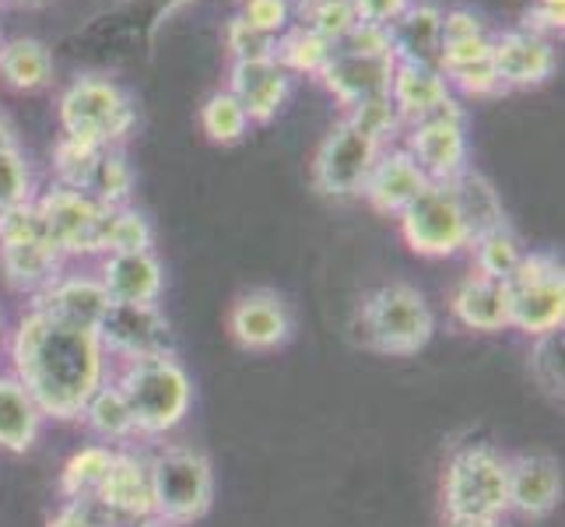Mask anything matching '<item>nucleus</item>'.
Segmentation results:
<instances>
[{
  "mask_svg": "<svg viewBox=\"0 0 565 527\" xmlns=\"http://www.w3.org/2000/svg\"><path fill=\"white\" fill-rule=\"evenodd\" d=\"M99 510L116 524V527H130L154 517V499H151V464L148 454L138 451H116L109 475L103 482V489L92 499Z\"/></svg>",
  "mask_w": 565,
  "mask_h": 527,
  "instance_id": "2eb2a0df",
  "label": "nucleus"
},
{
  "mask_svg": "<svg viewBox=\"0 0 565 527\" xmlns=\"http://www.w3.org/2000/svg\"><path fill=\"white\" fill-rule=\"evenodd\" d=\"M450 190H454V201L460 208V219H463L467 232H471V240L481 236V232H489V229L505 225L502 198H499V190L492 187L489 176H481L478 169H467L450 183Z\"/></svg>",
  "mask_w": 565,
  "mask_h": 527,
  "instance_id": "c85d7f7f",
  "label": "nucleus"
},
{
  "mask_svg": "<svg viewBox=\"0 0 565 527\" xmlns=\"http://www.w3.org/2000/svg\"><path fill=\"white\" fill-rule=\"evenodd\" d=\"M0 43H4V39H0Z\"/></svg>",
  "mask_w": 565,
  "mask_h": 527,
  "instance_id": "4d7b16f0",
  "label": "nucleus"
},
{
  "mask_svg": "<svg viewBox=\"0 0 565 527\" xmlns=\"http://www.w3.org/2000/svg\"><path fill=\"white\" fill-rule=\"evenodd\" d=\"M446 527H505V520H446Z\"/></svg>",
  "mask_w": 565,
  "mask_h": 527,
  "instance_id": "603ef678",
  "label": "nucleus"
},
{
  "mask_svg": "<svg viewBox=\"0 0 565 527\" xmlns=\"http://www.w3.org/2000/svg\"><path fill=\"white\" fill-rule=\"evenodd\" d=\"M134 187H138V176H134L127 151L124 148H103L92 180H88V190H85L88 198L99 201L103 208H124L134 198Z\"/></svg>",
  "mask_w": 565,
  "mask_h": 527,
  "instance_id": "72a5a7b5",
  "label": "nucleus"
},
{
  "mask_svg": "<svg viewBox=\"0 0 565 527\" xmlns=\"http://www.w3.org/2000/svg\"><path fill=\"white\" fill-rule=\"evenodd\" d=\"M99 282L106 288L109 303H148L162 306L166 296V267L154 250H134V253H109L99 257Z\"/></svg>",
  "mask_w": 565,
  "mask_h": 527,
  "instance_id": "6ab92c4d",
  "label": "nucleus"
},
{
  "mask_svg": "<svg viewBox=\"0 0 565 527\" xmlns=\"http://www.w3.org/2000/svg\"><path fill=\"white\" fill-rule=\"evenodd\" d=\"M35 201V172L22 148L0 151V211Z\"/></svg>",
  "mask_w": 565,
  "mask_h": 527,
  "instance_id": "4c0bfd02",
  "label": "nucleus"
},
{
  "mask_svg": "<svg viewBox=\"0 0 565 527\" xmlns=\"http://www.w3.org/2000/svg\"><path fill=\"white\" fill-rule=\"evenodd\" d=\"M113 380L130 404L134 422H138V436L162 440L177 433L193 408V380L186 366L177 359V351L120 362V373Z\"/></svg>",
  "mask_w": 565,
  "mask_h": 527,
  "instance_id": "f03ea898",
  "label": "nucleus"
},
{
  "mask_svg": "<svg viewBox=\"0 0 565 527\" xmlns=\"http://www.w3.org/2000/svg\"><path fill=\"white\" fill-rule=\"evenodd\" d=\"M362 25H394L397 18L412 8V0H352Z\"/></svg>",
  "mask_w": 565,
  "mask_h": 527,
  "instance_id": "8fccbe9b",
  "label": "nucleus"
},
{
  "mask_svg": "<svg viewBox=\"0 0 565 527\" xmlns=\"http://www.w3.org/2000/svg\"><path fill=\"white\" fill-rule=\"evenodd\" d=\"M467 250H471V264H475L471 271H478V275L492 278V282H510L520 261L527 257V246H523V240L516 236L510 222L481 232Z\"/></svg>",
  "mask_w": 565,
  "mask_h": 527,
  "instance_id": "7c9ffc66",
  "label": "nucleus"
},
{
  "mask_svg": "<svg viewBox=\"0 0 565 527\" xmlns=\"http://www.w3.org/2000/svg\"><path fill=\"white\" fill-rule=\"evenodd\" d=\"M446 520H505L510 514V457L492 443H463L443 472Z\"/></svg>",
  "mask_w": 565,
  "mask_h": 527,
  "instance_id": "20e7f679",
  "label": "nucleus"
},
{
  "mask_svg": "<svg viewBox=\"0 0 565 527\" xmlns=\"http://www.w3.org/2000/svg\"><path fill=\"white\" fill-rule=\"evenodd\" d=\"M8 148H22V145H18V130L11 124V116L0 109V151H8Z\"/></svg>",
  "mask_w": 565,
  "mask_h": 527,
  "instance_id": "3c124183",
  "label": "nucleus"
},
{
  "mask_svg": "<svg viewBox=\"0 0 565 527\" xmlns=\"http://www.w3.org/2000/svg\"><path fill=\"white\" fill-rule=\"evenodd\" d=\"M425 183H428L425 172L415 166L412 155H407L401 145H390L380 151L373 172H369V180L362 187V198L376 214L397 219V214L425 190Z\"/></svg>",
  "mask_w": 565,
  "mask_h": 527,
  "instance_id": "412c9836",
  "label": "nucleus"
},
{
  "mask_svg": "<svg viewBox=\"0 0 565 527\" xmlns=\"http://www.w3.org/2000/svg\"><path fill=\"white\" fill-rule=\"evenodd\" d=\"M239 18L257 32L278 39L291 22H296V8H291V0H243Z\"/></svg>",
  "mask_w": 565,
  "mask_h": 527,
  "instance_id": "37998d69",
  "label": "nucleus"
},
{
  "mask_svg": "<svg viewBox=\"0 0 565 527\" xmlns=\"http://www.w3.org/2000/svg\"><path fill=\"white\" fill-rule=\"evenodd\" d=\"M35 208L43 214V225L50 232L53 246L61 250L67 261L99 257V253H95L99 219H103L99 201H92L85 190H71V187L53 183L50 190L35 193Z\"/></svg>",
  "mask_w": 565,
  "mask_h": 527,
  "instance_id": "f8f14e48",
  "label": "nucleus"
},
{
  "mask_svg": "<svg viewBox=\"0 0 565 527\" xmlns=\"http://www.w3.org/2000/svg\"><path fill=\"white\" fill-rule=\"evenodd\" d=\"M134 250H154V225L145 211L134 204L124 208H103L99 219V240L95 253L109 257V253H134Z\"/></svg>",
  "mask_w": 565,
  "mask_h": 527,
  "instance_id": "c756f323",
  "label": "nucleus"
},
{
  "mask_svg": "<svg viewBox=\"0 0 565 527\" xmlns=\"http://www.w3.org/2000/svg\"><path fill=\"white\" fill-rule=\"evenodd\" d=\"M492 67L502 88H537L558 67V50L552 39L531 35L523 29L492 32Z\"/></svg>",
  "mask_w": 565,
  "mask_h": 527,
  "instance_id": "dca6fc26",
  "label": "nucleus"
},
{
  "mask_svg": "<svg viewBox=\"0 0 565 527\" xmlns=\"http://www.w3.org/2000/svg\"><path fill=\"white\" fill-rule=\"evenodd\" d=\"M225 46L232 53V61H264V56H275V39L246 25L243 18H228L225 25Z\"/></svg>",
  "mask_w": 565,
  "mask_h": 527,
  "instance_id": "c03bdc74",
  "label": "nucleus"
},
{
  "mask_svg": "<svg viewBox=\"0 0 565 527\" xmlns=\"http://www.w3.org/2000/svg\"><path fill=\"white\" fill-rule=\"evenodd\" d=\"M8 345V327H4V314H0V351Z\"/></svg>",
  "mask_w": 565,
  "mask_h": 527,
  "instance_id": "5fc2aeb1",
  "label": "nucleus"
},
{
  "mask_svg": "<svg viewBox=\"0 0 565 527\" xmlns=\"http://www.w3.org/2000/svg\"><path fill=\"white\" fill-rule=\"evenodd\" d=\"M113 457H116V446H106V443H88L82 451H74L61 472L64 503H92L95 493L103 489Z\"/></svg>",
  "mask_w": 565,
  "mask_h": 527,
  "instance_id": "2f4dec72",
  "label": "nucleus"
},
{
  "mask_svg": "<svg viewBox=\"0 0 565 527\" xmlns=\"http://www.w3.org/2000/svg\"><path fill=\"white\" fill-rule=\"evenodd\" d=\"M531 377L537 380V387L544 394L562 398V330H552V335L534 338L531 348Z\"/></svg>",
  "mask_w": 565,
  "mask_h": 527,
  "instance_id": "ea45409f",
  "label": "nucleus"
},
{
  "mask_svg": "<svg viewBox=\"0 0 565 527\" xmlns=\"http://www.w3.org/2000/svg\"><path fill=\"white\" fill-rule=\"evenodd\" d=\"M56 120L64 138L88 141L95 148H124L138 127V103L113 77L82 74L61 92Z\"/></svg>",
  "mask_w": 565,
  "mask_h": 527,
  "instance_id": "39448f33",
  "label": "nucleus"
},
{
  "mask_svg": "<svg viewBox=\"0 0 565 527\" xmlns=\"http://www.w3.org/2000/svg\"><path fill=\"white\" fill-rule=\"evenodd\" d=\"M450 317L475 335H499L510 327V288L471 271L450 292Z\"/></svg>",
  "mask_w": 565,
  "mask_h": 527,
  "instance_id": "5701e85b",
  "label": "nucleus"
},
{
  "mask_svg": "<svg viewBox=\"0 0 565 527\" xmlns=\"http://www.w3.org/2000/svg\"><path fill=\"white\" fill-rule=\"evenodd\" d=\"M344 120L355 124L362 134H369V138L380 141L383 148H390L404 134V124H401L394 103H390V95H386V99H373V103H362L355 109H348Z\"/></svg>",
  "mask_w": 565,
  "mask_h": 527,
  "instance_id": "58836bf2",
  "label": "nucleus"
},
{
  "mask_svg": "<svg viewBox=\"0 0 565 527\" xmlns=\"http://www.w3.org/2000/svg\"><path fill=\"white\" fill-rule=\"evenodd\" d=\"M397 61L390 53H355V50H334L327 67L320 71L317 82L334 95V99L348 109L362 103L386 99L390 82H394Z\"/></svg>",
  "mask_w": 565,
  "mask_h": 527,
  "instance_id": "4468645a",
  "label": "nucleus"
},
{
  "mask_svg": "<svg viewBox=\"0 0 565 527\" xmlns=\"http://www.w3.org/2000/svg\"><path fill=\"white\" fill-rule=\"evenodd\" d=\"M67 271V257L50 240L32 243H8L0 246V278L8 282L18 296H39Z\"/></svg>",
  "mask_w": 565,
  "mask_h": 527,
  "instance_id": "393cba45",
  "label": "nucleus"
},
{
  "mask_svg": "<svg viewBox=\"0 0 565 527\" xmlns=\"http://www.w3.org/2000/svg\"><path fill=\"white\" fill-rule=\"evenodd\" d=\"M103 148H95L88 141H77V138H64L53 145V176L61 187L71 190H88V180L95 172V162H99Z\"/></svg>",
  "mask_w": 565,
  "mask_h": 527,
  "instance_id": "e433bc0d",
  "label": "nucleus"
},
{
  "mask_svg": "<svg viewBox=\"0 0 565 527\" xmlns=\"http://www.w3.org/2000/svg\"><path fill=\"white\" fill-rule=\"evenodd\" d=\"M228 338L243 351H278L296 335V317L281 292L275 288H246L228 306Z\"/></svg>",
  "mask_w": 565,
  "mask_h": 527,
  "instance_id": "ddd939ff",
  "label": "nucleus"
},
{
  "mask_svg": "<svg viewBox=\"0 0 565 527\" xmlns=\"http://www.w3.org/2000/svg\"><path fill=\"white\" fill-rule=\"evenodd\" d=\"M390 103H394L404 127L422 124L428 116H439L446 109H457V95L446 85L439 67L397 64L394 82H390Z\"/></svg>",
  "mask_w": 565,
  "mask_h": 527,
  "instance_id": "4be33fe9",
  "label": "nucleus"
},
{
  "mask_svg": "<svg viewBox=\"0 0 565 527\" xmlns=\"http://www.w3.org/2000/svg\"><path fill=\"white\" fill-rule=\"evenodd\" d=\"M0 82L14 92H43L53 82V53L43 39L18 35L0 43Z\"/></svg>",
  "mask_w": 565,
  "mask_h": 527,
  "instance_id": "bb28decb",
  "label": "nucleus"
},
{
  "mask_svg": "<svg viewBox=\"0 0 565 527\" xmlns=\"http://www.w3.org/2000/svg\"><path fill=\"white\" fill-rule=\"evenodd\" d=\"M510 288V327L527 338L552 335L565 324V271L558 253L552 250H527Z\"/></svg>",
  "mask_w": 565,
  "mask_h": 527,
  "instance_id": "0eeeda50",
  "label": "nucleus"
},
{
  "mask_svg": "<svg viewBox=\"0 0 565 527\" xmlns=\"http://www.w3.org/2000/svg\"><path fill=\"white\" fill-rule=\"evenodd\" d=\"M541 4H558V8H562V4H565V0H541Z\"/></svg>",
  "mask_w": 565,
  "mask_h": 527,
  "instance_id": "6e6d98bb",
  "label": "nucleus"
},
{
  "mask_svg": "<svg viewBox=\"0 0 565 527\" xmlns=\"http://www.w3.org/2000/svg\"><path fill=\"white\" fill-rule=\"evenodd\" d=\"M299 25L313 29L330 46H338L359 25V14L352 0H299Z\"/></svg>",
  "mask_w": 565,
  "mask_h": 527,
  "instance_id": "c9c22d12",
  "label": "nucleus"
},
{
  "mask_svg": "<svg viewBox=\"0 0 565 527\" xmlns=\"http://www.w3.org/2000/svg\"><path fill=\"white\" fill-rule=\"evenodd\" d=\"M355 341L380 356H418L436 335V314L415 285L390 282L369 292L355 314Z\"/></svg>",
  "mask_w": 565,
  "mask_h": 527,
  "instance_id": "7ed1b4c3",
  "label": "nucleus"
},
{
  "mask_svg": "<svg viewBox=\"0 0 565 527\" xmlns=\"http://www.w3.org/2000/svg\"><path fill=\"white\" fill-rule=\"evenodd\" d=\"M46 415L14 373H0V451L29 454L43 436Z\"/></svg>",
  "mask_w": 565,
  "mask_h": 527,
  "instance_id": "a878e982",
  "label": "nucleus"
},
{
  "mask_svg": "<svg viewBox=\"0 0 565 527\" xmlns=\"http://www.w3.org/2000/svg\"><path fill=\"white\" fill-rule=\"evenodd\" d=\"M397 229L404 246L428 261L457 257L471 246V232L460 219L450 183H425L418 198L397 214Z\"/></svg>",
  "mask_w": 565,
  "mask_h": 527,
  "instance_id": "6e6552de",
  "label": "nucleus"
},
{
  "mask_svg": "<svg viewBox=\"0 0 565 527\" xmlns=\"http://www.w3.org/2000/svg\"><path fill=\"white\" fill-rule=\"evenodd\" d=\"M39 314L61 320L67 327L95 330L109 309V296L99 282V275H82V271H64L50 288H43L32 299Z\"/></svg>",
  "mask_w": 565,
  "mask_h": 527,
  "instance_id": "aec40b11",
  "label": "nucleus"
},
{
  "mask_svg": "<svg viewBox=\"0 0 565 527\" xmlns=\"http://www.w3.org/2000/svg\"><path fill=\"white\" fill-rule=\"evenodd\" d=\"M109 362H134L172 351V324L162 306L148 303H109L106 317L95 327Z\"/></svg>",
  "mask_w": 565,
  "mask_h": 527,
  "instance_id": "9b49d317",
  "label": "nucleus"
},
{
  "mask_svg": "<svg viewBox=\"0 0 565 527\" xmlns=\"http://www.w3.org/2000/svg\"><path fill=\"white\" fill-rule=\"evenodd\" d=\"M489 22L475 11V8H463L454 4L443 11V43H457V39H475V35H489Z\"/></svg>",
  "mask_w": 565,
  "mask_h": 527,
  "instance_id": "49530a36",
  "label": "nucleus"
},
{
  "mask_svg": "<svg viewBox=\"0 0 565 527\" xmlns=\"http://www.w3.org/2000/svg\"><path fill=\"white\" fill-rule=\"evenodd\" d=\"M520 29L531 32V35H541V39H552V43H555V35H562V29H565V8L541 4V0H537L534 8L523 11Z\"/></svg>",
  "mask_w": 565,
  "mask_h": 527,
  "instance_id": "de8ad7c7",
  "label": "nucleus"
},
{
  "mask_svg": "<svg viewBox=\"0 0 565 527\" xmlns=\"http://www.w3.org/2000/svg\"><path fill=\"white\" fill-rule=\"evenodd\" d=\"M148 464L154 517L172 527H193L211 514L214 467L207 454L186 443H166L154 454H148Z\"/></svg>",
  "mask_w": 565,
  "mask_h": 527,
  "instance_id": "423d86ee",
  "label": "nucleus"
},
{
  "mask_svg": "<svg viewBox=\"0 0 565 527\" xmlns=\"http://www.w3.org/2000/svg\"><path fill=\"white\" fill-rule=\"evenodd\" d=\"M390 32V53L397 64H418V67H439L443 53V8L428 0H412Z\"/></svg>",
  "mask_w": 565,
  "mask_h": 527,
  "instance_id": "b1692460",
  "label": "nucleus"
},
{
  "mask_svg": "<svg viewBox=\"0 0 565 527\" xmlns=\"http://www.w3.org/2000/svg\"><path fill=\"white\" fill-rule=\"evenodd\" d=\"M249 116L246 109L236 103V95H232L228 88H218V92H211L204 106H201V130L207 134V141L214 145H239L246 134H249Z\"/></svg>",
  "mask_w": 565,
  "mask_h": 527,
  "instance_id": "f704fd0d",
  "label": "nucleus"
},
{
  "mask_svg": "<svg viewBox=\"0 0 565 527\" xmlns=\"http://www.w3.org/2000/svg\"><path fill=\"white\" fill-rule=\"evenodd\" d=\"M401 138H404L401 148L412 155L428 183H454L460 172L471 169V145H467L463 106L404 127Z\"/></svg>",
  "mask_w": 565,
  "mask_h": 527,
  "instance_id": "9d476101",
  "label": "nucleus"
},
{
  "mask_svg": "<svg viewBox=\"0 0 565 527\" xmlns=\"http://www.w3.org/2000/svg\"><path fill=\"white\" fill-rule=\"evenodd\" d=\"M32 240H50V232L43 225V214H39L35 201H25V204H14L8 211H0V246L32 243Z\"/></svg>",
  "mask_w": 565,
  "mask_h": 527,
  "instance_id": "79ce46f5",
  "label": "nucleus"
},
{
  "mask_svg": "<svg viewBox=\"0 0 565 527\" xmlns=\"http://www.w3.org/2000/svg\"><path fill=\"white\" fill-rule=\"evenodd\" d=\"M77 419H82L88 433L106 446L138 440V422H134V412L124 398V390L116 387V380H106L99 390H95Z\"/></svg>",
  "mask_w": 565,
  "mask_h": 527,
  "instance_id": "cd10ccee",
  "label": "nucleus"
},
{
  "mask_svg": "<svg viewBox=\"0 0 565 527\" xmlns=\"http://www.w3.org/2000/svg\"><path fill=\"white\" fill-rule=\"evenodd\" d=\"M383 145L362 134L355 124H348L344 116L327 130L313 155V187L323 198L334 201H352L362 198V187L380 159Z\"/></svg>",
  "mask_w": 565,
  "mask_h": 527,
  "instance_id": "1a4fd4ad",
  "label": "nucleus"
},
{
  "mask_svg": "<svg viewBox=\"0 0 565 527\" xmlns=\"http://www.w3.org/2000/svg\"><path fill=\"white\" fill-rule=\"evenodd\" d=\"M562 503V464L552 454L510 457V514L548 520Z\"/></svg>",
  "mask_w": 565,
  "mask_h": 527,
  "instance_id": "a211bd4d",
  "label": "nucleus"
},
{
  "mask_svg": "<svg viewBox=\"0 0 565 527\" xmlns=\"http://www.w3.org/2000/svg\"><path fill=\"white\" fill-rule=\"evenodd\" d=\"M489 56H492V32L489 35H475V39H457V43H443L439 71L478 64V61H489Z\"/></svg>",
  "mask_w": 565,
  "mask_h": 527,
  "instance_id": "a18cd8bd",
  "label": "nucleus"
},
{
  "mask_svg": "<svg viewBox=\"0 0 565 527\" xmlns=\"http://www.w3.org/2000/svg\"><path fill=\"white\" fill-rule=\"evenodd\" d=\"M291 85H296V77L275 56H264V61H232L225 88L246 109L249 124H270L285 109Z\"/></svg>",
  "mask_w": 565,
  "mask_h": 527,
  "instance_id": "f3484780",
  "label": "nucleus"
},
{
  "mask_svg": "<svg viewBox=\"0 0 565 527\" xmlns=\"http://www.w3.org/2000/svg\"><path fill=\"white\" fill-rule=\"evenodd\" d=\"M130 527H172V524H166V520H159V517H148V520H141V524H130Z\"/></svg>",
  "mask_w": 565,
  "mask_h": 527,
  "instance_id": "864d4df0",
  "label": "nucleus"
},
{
  "mask_svg": "<svg viewBox=\"0 0 565 527\" xmlns=\"http://www.w3.org/2000/svg\"><path fill=\"white\" fill-rule=\"evenodd\" d=\"M330 53L334 46L320 39L313 29H306L299 22H291L278 39H275V61L296 77V74H306V77H320V71L327 67Z\"/></svg>",
  "mask_w": 565,
  "mask_h": 527,
  "instance_id": "473e14b6",
  "label": "nucleus"
},
{
  "mask_svg": "<svg viewBox=\"0 0 565 527\" xmlns=\"http://www.w3.org/2000/svg\"><path fill=\"white\" fill-rule=\"evenodd\" d=\"M46 527H116L95 503H64Z\"/></svg>",
  "mask_w": 565,
  "mask_h": 527,
  "instance_id": "09e8293b",
  "label": "nucleus"
},
{
  "mask_svg": "<svg viewBox=\"0 0 565 527\" xmlns=\"http://www.w3.org/2000/svg\"><path fill=\"white\" fill-rule=\"evenodd\" d=\"M11 373L29 387L46 419L71 422L109 380V359L95 330L67 327L29 306L8 335Z\"/></svg>",
  "mask_w": 565,
  "mask_h": 527,
  "instance_id": "f257e3e1",
  "label": "nucleus"
},
{
  "mask_svg": "<svg viewBox=\"0 0 565 527\" xmlns=\"http://www.w3.org/2000/svg\"><path fill=\"white\" fill-rule=\"evenodd\" d=\"M446 85H450V92L457 95H471V99H489V95H502V82L499 74L492 67V56L489 61H478V64H463V67H450L443 71Z\"/></svg>",
  "mask_w": 565,
  "mask_h": 527,
  "instance_id": "a19ab883",
  "label": "nucleus"
}]
</instances>
